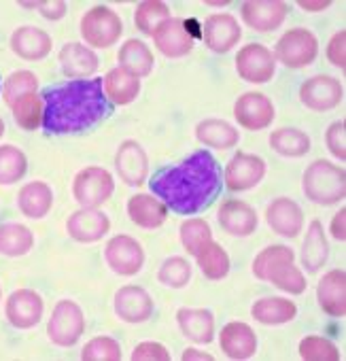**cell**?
<instances>
[{
    "instance_id": "6da1fadb",
    "label": "cell",
    "mask_w": 346,
    "mask_h": 361,
    "mask_svg": "<svg viewBox=\"0 0 346 361\" xmlns=\"http://www.w3.org/2000/svg\"><path fill=\"white\" fill-rule=\"evenodd\" d=\"M149 188L175 213L196 215L219 196L221 168L209 151H196L181 164L155 172Z\"/></svg>"
},
{
    "instance_id": "d6a6232c",
    "label": "cell",
    "mask_w": 346,
    "mask_h": 361,
    "mask_svg": "<svg viewBox=\"0 0 346 361\" xmlns=\"http://www.w3.org/2000/svg\"><path fill=\"white\" fill-rule=\"evenodd\" d=\"M35 245V236L26 226L5 224L0 226V253L9 257L26 255Z\"/></svg>"
},
{
    "instance_id": "4fadbf2b",
    "label": "cell",
    "mask_w": 346,
    "mask_h": 361,
    "mask_svg": "<svg viewBox=\"0 0 346 361\" xmlns=\"http://www.w3.org/2000/svg\"><path fill=\"white\" fill-rule=\"evenodd\" d=\"M302 102L312 111H329L342 100V85L329 75H319L308 79L299 90Z\"/></svg>"
},
{
    "instance_id": "ffe728a7",
    "label": "cell",
    "mask_w": 346,
    "mask_h": 361,
    "mask_svg": "<svg viewBox=\"0 0 346 361\" xmlns=\"http://www.w3.org/2000/svg\"><path fill=\"white\" fill-rule=\"evenodd\" d=\"M66 228H68V234L75 240H79V243H96V240H100L109 232L111 221L100 211L83 209V211L70 215Z\"/></svg>"
},
{
    "instance_id": "7402d4cb",
    "label": "cell",
    "mask_w": 346,
    "mask_h": 361,
    "mask_svg": "<svg viewBox=\"0 0 346 361\" xmlns=\"http://www.w3.org/2000/svg\"><path fill=\"white\" fill-rule=\"evenodd\" d=\"M11 49L24 60H43L51 51V39L35 26H22L11 37Z\"/></svg>"
},
{
    "instance_id": "52a82bcc",
    "label": "cell",
    "mask_w": 346,
    "mask_h": 361,
    "mask_svg": "<svg viewBox=\"0 0 346 361\" xmlns=\"http://www.w3.org/2000/svg\"><path fill=\"white\" fill-rule=\"evenodd\" d=\"M316 51H319V43L314 35L304 28L285 32L276 45V58L289 68H302V66L312 64L316 58Z\"/></svg>"
},
{
    "instance_id": "681fc988",
    "label": "cell",
    "mask_w": 346,
    "mask_h": 361,
    "mask_svg": "<svg viewBox=\"0 0 346 361\" xmlns=\"http://www.w3.org/2000/svg\"><path fill=\"white\" fill-rule=\"evenodd\" d=\"M344 43H346V32H338L331 41H329V47H327V58L333 66L338 68H344L346 66V54H344Z\"/></svg>"
},
{
    "instance_id": "d4e9b609",
    "label": "cell",
    "mask_w": 346,
    "mask_h": 361,
    "mask_svg": "<svg viewBox=\"0 0 346 361\" xmlns=\"http://www.w3.org/2000/svg\"><path fill=\"white\" fill-rule=\"evenodd\" d=\"M60 66L62 73L70 79H85L98 68V58L92 49L79 45V43H68L60 51Z\"/></svg>"
},
{
    "instance_id": "816d5d0a",
    "label": "cell",
    "mask_w": 346,
    "mask_h": 361,
    "mask_svg": "<svg viewBox=\"0 0 346 361\" xmlns=\"http://www.w3.org/2000/svg\"><path fill=\"white\" fill-rule=\"evenodd\" d=\"M344 219H346V211L342 209L340 213H335L333 221H331V234L335 240H344L346 234H344Z\"/></svg>"
},
{
    "instance_id": "44dd1931",
    "label": "cell",
    "mask_w": 346,
    "mask_h": 361,
    "mask_svg": "<svg viewBox=\"0 0 346 361\" xmlns=\"http://www.w3.org/2000/svg\"><path fill=\"white\" fill-rule=\"evenodd\" d=\"M115 164H117V170H119L121 178L125 180L128 185H140L144 180V176H147V170H149L147 153L134 140H125L119 147Z\"/></svg>"
},
{
    "instance_id": "ee69618b",
    "label": "cell",
    "mask_w": 346,
    "mask_h": 361,
    "mask_svg": "<svg viewBox=\"0 0 346 361\" xmlns=\"http://www.w3.org/2000/svg\"><path fill=\"white\" fill-rule=\"evenodd\" d=\"M181 240H183L185 249L192 255H196L202 245L213 240V234H211V228L204 219H190L181 226Z\"/></svg>"
},
{
    "instance_id": "f546056e",
    "label": "cell",
    "mask_w": 346,
    "mask_h": 361,
    "mask_svg": "<svg viewBox=\"0 0 346 361\" xmlns=\"http://www.w3.org/2000/svg\"><path fill=\"white\" fill-rule=\"evenodd\" d=\"M102 83H104L106 96L113 102H117V104H130V102H134L136 96H138V92H140L138 77L130 75L121 66L119 68H113Z\"/></svg>"
},
{
    "instance_id": "11a10c76",
    "label": "cell",
    "mask_w": 346,
    "mask_h": 361,
    "mask_svg": "<svg viewBox=\"0 0 346 361\" xmlns=\"http://www.w3.org/2000/svg\"><path fill=\"white\" fill-rule=\"evenodd\" d=\"M3 134H5V121L0 119V136H3Z\"/></svg>"
},
{
    "instance_id": "30bf717a",
    "label": "cell",
    "mask_w": 346,
    "mask_h": 361,
    "mask_svg": "<svg viewBox=\"0 0 346 361\" xmlns=\"http://www.w3.org/2000/svg\"><path fill=\"white\" fill-rule=\"evenodd\" d=\"M266 174V161L253 153H236L225 168V185L232 192L255 188Z\"/></svg>"
},
{
    "instance_id": "e575fe53",
    "label": "cell",
    "mask_w": 346,
    "mask_h": 361,
    "mask_svg": "<svg viewBox=\"0 0 346 361\" xmlns=\"http://www.w3.org/2000/svg\"><path fill=\"white\" fill-rule=\"evenodd\" d=\"M196 259H198V266L204 272V276L211 281H219L230 272L228 253L213 240H209L206 245L200 247V251L196 253Z\"/></svg>"
},
{
    "instance_id": "cb8c5ba5",
    "label": "cell",
    "mask_w": 346,
    "mask_h": 361,
    "mask_svg": "<svg viewBox=\"0 0 346 361\" xmlns=\"http://www.w3.org/2000/svg\"><path fill=\"white\" fill-rule=\"evenodd\" d=\"M221 348L232 359H249L257 350L255 331L247 323H228L221 331Z\"/></svg>"
},
{
    "instance_id": "2e32d148",
    "label": "cell",
    "mask_w": 346,
    "mask_h": 361,
    "mask_svg": "<svg viewBox=\"0 0 346 361\" xmlns=\"http://www.w3.org/2000/svg\"><path fill=\"white\" fill-rule=\"evenodd\" d=\"M115 312L128 323H142L153 314V302L140 287H121L115 295Z\"/></svg>"
},
{
    "instance_id": "74e56055",
    "label": "cell",
    "mask_w": 346,
    "mask_h": 361,
    "mask_svg": "<svg viewBox=\"0 0 346 361\" xmlns=\"http://www.w3.org/2000/svg\"><path fill=\"white\" fill-rule=\"evenodd\" d=\"M16 123L24 130H37L43 123V98L35 94H26L11 104Z\"/></svg>"
},
{
    "instance_id": "d6986e66",
    "label": "cell",
    "mask_w": 346,
    "mask_h": 361,
    "mask_svg": "<svg viewBox=\"0 0 346 361\" xmlns=\"http://www.w3.org/2000/svg\"><path fill=\"white\" fill-rule=\"evenodd\" d=\"M266 219H268V224H270V228L274 232H278L280 236H287V238L297 236L302 232V228H304L302 209L289 198L274 200L266 211Z\"/></svg>"
},
{
    "instance_id": "4dcf8cb0",
    "label": "cell",
    "mask_w": 346,
    "mask_h": 361,
    "mask_svg": "<svg viewBox=\"0 0 346 361\" xmlns=\"http://www.w3.org/2000/svg\"><path fill=\"white\" fill-rule=\"evenodd\" d=\"M119 62H121V68L134 77H147L153 71V54L142 41H136V39H130L119 49Z\"/></svg>"
},
{
    "instance_id": "277c9868",
    "label": "cell",
    "mask_w": 346,
    "mask_h": 361,
    "mask_svg": "<svg viewBox=\"0 0 346 361\" xmlns=\"http://www.w3.org/2000/svg\"><path fill=\"white\" fill-rule=\"evenodd\" d=\"M113 192H115L113 176L104 168L89 166V168H83L75 176L73 196L83 209H96L104 204L113 196Z\"/></svg>"
},
{
    "instance_id": "7a4b0ae2",
    "label": "cell",
    "mask_w": 346,
    "mask_h": 361,
    "mask_svg": "<svg viewBox=\"0 0 346 361\" xmlns=\"http://www.w3.org/2000/svg\"><path fill=\"white\" fill-rule=\"evenodd\" d=\"M43 128L49 134H75L94 128L109 113L102 79H75L43 90Z\"/></svg>"
},
{
    "instance_id": "db71d44e",
    "label": "cell",
    "mask_w": 346,
    "mask_h": 361,
    "mask_svg": "<svg viewBox=\"0 0 346 361\" xmlns=\"http://www.w3.org/2000/svg\"><path fill=\"white\" fill-rule=\"evenodd\" d=\"M183 359L185 361H192V359H213V355H209V353H198L196 348H187L185 353H183Z\"/></svg>"
},
{
    "instance_id": "1f68e13d",
    "label": "cell",
    "mask_w": 346,
    "mask_h": 361,
    "mask_svg": "<svg viewBox=\"0 0 346 361\" xmlns=\"http://www.w3.org/2000/svg\"><path fill=\"white\" fill-rule=\"evenodd\" d=\"M196 136L200 142L215 149H230L238 142V132L221 119H204L196 128Z\"/></svg>"
},
{
    "instance_id": "9a60e30c",
    "label": "cell",
    "mask_w": 346,
    "mask_h": 361,
    "mask_svg": "<svg viewBox=\"0 0 346 361\" xmlns=\"http://www.w3.org/2000/svg\"><path fill=\"white\" fill-rule=\"evenodd\" d=\"M285 16L287 5L280 0H251L242 5V20L259 32L278 28L285 22Z\"/></svg>"
},
{
    "instance_id": "4316f807",
    "label": "cell",
    "mask_w": 346,
    "mask_h": 361,
    "mask_svg": "<svg viewBox=\"0 0 346 361\" xmlns=\"http://www.w3.org/2000/svg\"><path fill=\"white\" fill-rule=\"evenodd\" d=\"M54 204V192L43 180H32V183L24 185L18 196V207L26 217L41 219L49 213Z\"/></svg>"
},
{
    "instance_id": "f5cc1de1",
    "label": "cell",
    "mask_w": 346,
    "mask_h": 361,
    "mask_svg": "<svg viewBox=\"0 0 346 361\" xmlns=\"http://www.w3.org/2000/svg\"><path fill=\"white\" fill-rule=\"evenodd\" d=\"M302 9H306V11H323V9H327L331 3H329V0H325V3H306V0H299V3H297Z\"/></svg>"
},
{
    "instance_id": "8992f818",
    "label": "cell",
    "mask_w": 346,
    "mask_h": 361,
    "mask_svg": "<svg viewBox=\"0 0 346 361\" xmlns=\"http://www.w3.org/2000/svg\"><path fill=\"white\" fill-rule=\"evenodd\" d=\"M85 329L83 310L73 300H62L56 304L54 314L47 325L49 340L58 346H73Z\"/></svg>"
},
{
    "instance_id": "60d3db41",
    "label": "cell",
    "mask_w": 346,
    "mask_h": 361,
    "mask_svg": "<svg viewBox=\"0 0 346 361\" xmlns=\"http://www.w3.org/2000/svg\"><path fill=\"white\" fill-rule=\"evenodd\" d=\"M192 279V266L183 257H170L159 268V281L172 289H183Z\"/></svg>"
},
{
    "instance_id": "836d02e7",
    "label": "cell",
    "mask_w": 346,
    "mask_h": 361,
    "mask_svg": "<svg viewBox=\"0 0 346 361\" xmlns=\"http://www.w3.org/2000/svg\"><path fill=\"white\" fill-rule=\"evenodd\" d=\"M327 259V240L323 234V226L319 221H312L308 228V236L304 240L302 249V264L308 272H316Z\"/></svg>"
},
{
    "instance_id": "5b68a950",
    "label": "cell",
    "mask_w": 346,
    "mask_h": 361,
    "mask_svg": "<svg viewBox=\"0 0 346 361\" xmlns=\"http://www.w3.org/2000/svg\"><path fill=\"white\" fill-rule=\"evenodd\" d=\"M121 32H123V24L119 16L109 7H94L81 20V37L92 47L106 49L119 41Z\"/></svg>"
},
{
    "instance_id": "3957f363",
    "label": "cell",
    "mask_w": 346,
    "mask_h": 361,
    "mask_svg": "<svg viewBox=\"0 0 346 361\" xmlns=\"http://www.w3.org/2000/svg\"><path fill=\"white\" fill-rule=\"evenodd\" d=\"M304 192L316 204H335L346 196V174L342 168L319 159L304 174Z\"/></svg>"
},
{
    "instance_id": "c3c4849f",
    "label": "cell",
    "mask_w": 346,
    "mask_h": 361,
    "mask_svg": "<svg viewBox=\"0 0 346 361\" xmlns=\"http://www.w3.org/2000/svg\"><path fill=\"white\" fill-rule=\"evenodd\" d=\"M132 359L134 361H168L170 355L166 350L163 344H157V342H140L134 353H132Z\"/></svg>"
},
{
    "instance_id": "603a6c76",
    "label": "cell",
    "mask_w": 346,
    "mask_h": 361,
    "mask_svg": "<svg viewBox=\"0 0 346 361\" xmlns=\"http://www.w3.org/2000/svg\"><path fill=\"white\" fill-rule=\"evenodd\" d=\"M219 224L234 236H251L257 228V215L247 202L230 200L219 209Z\"/></svg>"
},
{
    "instance_id": "ba28073f",
    "label": "cell",
    "mask_w": 346,
    "mask_h": 361,
    "mask_svg": "<svg viewBox=\"0 0 346 361\" xmlns=\"http://www.w3.org/2000/svg\"><path fill=\"white\" fill-rule=\"evenodd\" d=\"M236 71L249 83H268L276 73L274 54L259 43H251L236 56Z\"/></svg>"
},
{
    "instance_id": "83f0119b",
    "label": "cell",
    "mask_w": 346,
    "mask_h": 361,
    "mask_svg": "<svg viewBox=\"0 0 346 361\" xmlns=\"http://www.w3.org/2000/svg\"><path fill=\"white\" fill-rule=\"evenodd\" d=\"M128 215L136 226L147 228V230H155L166 221V207L153 196L136 194L128 202Z\"/></svg>"
},
{
    "instance_id": "7dc6e473",
    "label": "cell",
    "mask_w": 346,
    "mask_h": 361,
    "mask_svg": "<svg viewBox=\"0 0 346 361\" xmlns=\"http://www.w3.org/2000/svg\"><path fill=\"white\" fill-rule=\"evenodd\" d=\"M344 130H346V123H344V119H342V121L331 123V126H329V130H327V136H325L329 151H331L338 159H346V149H344V145H346V140H344Z\"/></svg>"
},
{
    "instance_id": "f6af8a7d",
    "label": "cell",
    "mask_w": 346,
    "mask_h": 361,
    "mask_svg": "<svg viewBox=\"0 0 346 361\" xmlns=\"http://www.w3.org/2000/svg\"><path fill=\"white\" fill-rule=\"evenodd\" d=\"M268 281H272L278 289H283V291H287V293H293V295H297V293H302V291L306 289V279H304V274L293 266V262H291V264L278 266V268L270 274Z\"/></svg>"
},
{
    "instance_id": "ab89813d",
    "label": "cell",
    "mask_w": 346,
    "mask_h": 361,
    "mask_svg": "<svg viewBox=\"0 0 346 361\" xmlns=\"http://www.w3.org/2000/svg\"><path fill=\"white\" fill-rule=\"evenodd\" d=\"M168 7L159 0H147V3H140L138 9H136V16H134V22L136 26L144 32V35H153L155 28L168 20Z\"/></svg>"
},
{
    "instance_id": "7c38bea8",
    "label": "cell",
    "mask_w": 346,
    "mask_h": 361,
    "mask_svg": "<svg viewBox=\"0 0 346 361\" xmlns=\"http://www.w3.org/2000/svg\"><path fill=\"white\" fill-rule=\"evenodd\" d=\"M43 317V298L32 289H18L7 300V319L18 329L35 327Z\"/></svg>"
},
{
    "instance_id": "d590c367",
    "label": "cell",
    "mask_w": 346,
    "mask_h": 361,
    "mask_svg": "<svg viewBox=\"0 0 346 361\" xmlns=\"http://www.w3.org/2000/svg\"><path fill=\"white\" fill-rule=\"evenodd\" d=\"M270 145L274 151L287 157H302L310 151V138L302 130L295 128H283L270 134Z\"/></svg>"
},
{
    "instance_id": "9c48e42d",
    "label": "cell",
    "mask_w": 346,
    "mask_h": 361,
    "mask_svg": "<svg viewBox=\"0 0 346 361\" xmlns=\"http://www.w3.org/2000/svg\"><path fill=\"white\" fill-rule=\"evenodd\" d=\"M104 257H106V264L113 268V272H117L121 276L136 274L144 264V251H142L140 243L125 234L109 240V245L104 249Z\"/></svg>"
},
{
    "instance_id": "ac0fdd59",
    "label": "cell",
    "mask_w": 346,
    "mask_h": 361,
    "mask_svg": "<svg viewBox=\"0 0 346 361\" xmlns=\"http://www.w3.org/2000/svg\"><path fill=\"white\" fill-rule=\"evenodd\" d=\"M316 298L321 308L329 317L346 314V274L344 270H331L325 274L316 287Z\"/></svg>"
},
{
    "instance_id": "5bb4252c",
    "label": "cell",
    "mask_w": 346,
    "mask_h": 361,
    "mask_svg": "<svg viewBox=\"0 0 346 361\" xmlns=\"http://www.w3.org/2000/svg\"><path fill=\"white\" fill-rule=\"evenodd\" d=\"M234 115L247 130H264L274 121V104L257 92H249L236 100Z\"/></svg>"
},
{
    "instance_id": "f35d334b",
    "label": "cell",
    "mask_w": 346,
    "mask_h": 361,
    "mask_svg": "<svg viewBox=\"0 0 346 361\" xmlns=\"http://www.w3.org/2000/svg\"><path fill=\"white\" fill-rule=\"evenodd\" d=\"M291 262H293V251L287 249V247H283V245H274V247L264 249V251L255 257V262H253V274H255L257 279H261V281H268L270 274H272L278 266L291 264Z\"/></svg>"
},
{
    "instance_id": "7bdbcfd3",
    "label": "cell",
    "mask_w": 346,
    "mask_h": 361,
    "mask_svg": "<svg viewBox=\"0 0 346 361\" xmlns=\"http://www.w3.org/2000/svg\"><path fill=\"white\" fill-rule=\"evenodd\" d=\"M299 355L308 361H338L340 353L335 344H331L325 338L319 336H308L299 342Z\"/></svg>"
},
{
    "instance_id": "f907efd6",
    "label": "cell",
    "mask_w": 346,
    "mask_h": 361,
    "mask_svg": "<svg viewBox=\"0 0 346 361\" xmlns=\"http://www.w3.org/2000/svg\"><path fill=\"white\" fill-rule=\"evenodd\" d=\"M35 9H39L41 16L47 20H62L66 16V3H62V0H54V3H35Z\"/></svg>"
},
{
    "instance_id": "484cf974",
    "label": "cell",
    "mask_w": 346,
    "mask_h": 361,
    "mask_svg": "<svg viewBox=\"0 0 346 361\" xmlns=\"http://www.w3.org/2000/svg\"><path fill=\"white\" fill-rule=\"evenodd\" d=\"M179 319V327L183 329V334L200 344H209L213 340L215 334V319L213 312L206 308H181L177 312Z\"/></svg>"
},
{
    "instance_id": "e0dca14e",
    "label": "cell",
    "mask_w": 346,
    "mask_h": 361,
    "mask_svg": "<svg viewBox=\"0 0 346 361\" xmlns=\"http://www.w3.org/2000/svg\"><path fill=\"white\" fill-rule=\"evenodd\" d=\"M242 37V30L238 26V22L228 16V13H219V16H211L204 24V39L206 45L217 51V54H225L230 51Z\"/></svg>"
},
{
    "instance_id": "b9f144b4",
    "label": "cell",
    "mask_w": 346,
    "mask_h": 361,
    "mask_svg": "<svg viewBox=\"0 0 346 361\" xmlns=\"http://www.w3.org/2000/svg\"><path fill=\"white\" fill-rule=\"evenodd\" d=\"M37 75L30 73V71H18L13 73L7 81H5V87H3V96L7 100V104L11 106L16 100H20L22 96L26 94H35L37 92Z\"/></svg>"
},
{
    "instance_id": "bcb514c9",
    "label": "cell",
    "mask_w": 346,
    "mask_h": 361,
    "mask_svg": "<svg viewBox=\"0 0 346 361\" xmlns=\"http://www.w3.org/2000/svg\"><path fill=\"white\" fill-rule=\"evenodd\" d=\"M81 357L85 361L87 359L89 361H117V359H121V348L113 338L100 336V338H94L85 344Z\"/></svg>"
},
{
    "instance_id": "8d00e7d4",
    "label": "cell",
    "mask_w": 346,
    "mask_h": 361,
    "mask_svg": "<svg viewBox=\"0 0 346 361\" xmlns=\"http://www.w3.org/2000/svg\"><path fill=\"white\" fill-rule=\"evenodd\" d=\"M28 161L26 155L13 147V145H3L0 147V185H13L26 174Z\"/></svg>"
},
{
    "instance_id": "8fae6325",
    "label": "cell",
    "mask_w": 346,
    "mask_h": 361,
    "mask_svg": "<svg viewBox=\"0 0 346 361\" xmlns=\"http://www.w3.org/2000/svg\"><path fill=\"white\" fill-rule=\"evenodd\" d=\"M153 41L157 49L168 58H181L194 49V37L190 35V28L183 20L168 18L161 22L153 32Z\"/></svg>"
},
{
    "instance_id": "f1b7e54d",
    "label": "cell",
    "mask_w": 346,
    "mask_h": 361,
    "mask_svg": "<svg viewBox=\"0 0 346 361\" xmlns=\"http://www.w3.org/2000/svg\"><path fill=\"white\" fill-rule=\"evenodd\" d=\"M253 319H257L264 325H283L295 319L297 308L291 300H283V298H264L257 300L251 308Z\"/></svg>"
}]
</instances>
